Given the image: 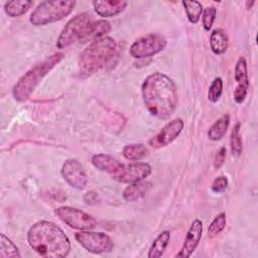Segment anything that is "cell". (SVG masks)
Instances as JSON below:
<instances>
[{
  "label": "cell",
  "mask_w": 258,
  "mask_h": 258,
  "mask_svg": "<svg viewBox=\"0 0 258 258\" xmlns=\"http://www.w3.org/2000/svg\"><path fill=\"white\" fill-rule=\"evenodd\" d=\"M142 99L148 112L159 119H166L177 106V90L174 82L162 73H153L143 82Z\"/></svg>",
  "instance_id": "obj_1"
},
{
  "label": "cell",
  "mask_w": 258,
  "mask_h": 258,
  "mask_svg": "<svg viewBox=\"0 0 258 258\" xmlns=\"http://www.w3.org/2000/svg\"><path fill=\"white\" fill-rule=\"evenodd\" d=\"M27 242L32 250L42 257L63 258L71 251V242L64 232L54 223L39 221L27 233Z\"/></svg>",
  "instance_id": "obj_2"
},
{
  "label": "cell",
  "mask_w": 258,
  "mask_h": 258,
  "mask_svg": "<svg viewBox=\"0 0 258 258\" xmlns=\"http://www.w3.org/2000/svg\"><path fill=\"white\" fill-rule=\"evenodd\" d=\"M64 57L62 52H55L27 71L14 85L13 98L18 102L26 101L41 80Z\"/></svg>",
  "instance_id": "obj_3"
},
{
  "label": "cell",
  "mask_w": 258,
  "mask_h": 258,
  "mask_svg": "<svg viewBox=\"0 0 258 258\" xmlns=\"http://www.w3.org/2000/svg\"><path fill=\"white\" fill-rule=\"evenodd\" d=\"M116 46V41L110 36L91 42L80 54L79 64L81 71L86 75L98 72L113 56Z\"/></svg>",
  "instance_id": "obj_4"
},
{
  "label": "cell",
  "mask_w": 258,
  "mask_h": 258,
  "mask_svg": "<svg viewBox=\"0 0 258 258\" xmlns=\"http://www.w3.org/2000/svg\"><path fill=\"white\" fill-rule=\"evenodd\" d=\"M76 4L77 2L73 0L42 1L30 14L29 21L35 26L59 21L74 10Z\"/></svg>",
  "instance_id": "obj_5"
},
{
  "label": "cell",
  "mask_w": 258,
  "mask_h": 258,
  "mask_svg": "<svg viewBox=\"0 0 258 258\" xmlns=\"http://www.w3.org/2000/svg\"><path fill=\"white\" fill-rule=\"evenodd\" d=\"M91 15L87 12H83L74 16L62 28L60 34L56 40L57 48H66L80 40L82 34L91 23Z\"/></svg>",
  "instance_id": "obj_6"
},
{
  "label": "cell",
  "mask_w": 258,
  "mask_h": 258,
  "mask_svg": "<svg viewBox=\"0 0 258 258\" xmlns=\"http://www.w3.org/2000/svg\"><path fill=\"white\" fill-rule=\"evenodd\" d=\"M75 239L84 249L94 254L109 253L114 248V243L110 236L102 232L84 230L76 233Z\"/></svg>",
  "instance_id": "obj_7"
},
{
  "label": "cell",
  "mask_w": 258,
  "mask_h": 258,
  "mask_svg": "<svg viewBox=\"0 0 258 258\" xmlns=\"http://www.w3.org/2000/svg\"><path fill=\"white\" fill-rule=\"evenodd\" d=\"M54 213L66 225L76 230H91L97 226V220L93 216L76 208L59 207Z\"/></svg>",
  "instance_id": "obj_8"
},
{
  "label": "cell",
  "mask_w": 258,
  "mask_h": 258,
  "mask_svg": "<svg viewBox=\"0 0 258 258\" xmlns=\"http://www.w3.org/2000/svg\"><path fill=\"white\" fill-rule=\"evenodd\" d=\"M166 39L160 34H147L136 39L130 46V54L135 58H145L163 50Z\"/></svg>",
  "instance_id": "obj_9"
},
{
  "label": "cell",
  "mask_w": 258,
  "mask_h": 258,
  "mask_svg": "<svg viewBox=\"0 0 258 258\" xmlns=\"http://www.w3.org/2000/svg\"><path fill=\"white\" fill-rule=\"evenodd\" d=\"M151 173V166L144 162L123 164L120 170L112 176L115 180L123 183H134L142 181Z\"/></svg>",
  "instance_id": "obj_10"
},
{
  "label": "cell",
  "mask_w": 258,
  "mask_h": 258,
  "mask_svg": "<svg viewBox=\"0 0 258 258\" xmlns=\"http://www.w3.org/2000/svg\"><path fill=\"white\" fill-rule=\"evenodd\" d=\"M63 179L76 189H84L88 184V175L84 166L77 159H68L61 166Z\"/></svg>",
  "instance_id": "obj_11"
},
{
  "label": "cell",
  "mask_w": 258,
  "mask_h": 258,
  "mask_svg": "<svg viewBox=\"0 0 258 258\" xmlns=\"http://www.w3.org/2000/svg\"><path fill=\"white\" fill-rule=\"evenodd\" d=\"M183 121L180 118L169 121L162 129L148 141V144L154 148H160L171 143L182 131Z\"/></svg>",
  "instance_id": "obj_12"
},
{
  "label": "cell",
  "mask_w": 258,
  "mask_h": 258,
  "mask_svg": "<svg viewBox=\"0 0 258 258\" xmlns=\"http://www.w3.org/2000/svg\"><path fill=\"white\" fill-rule=\"evenodd\" d=\"M235 81L237 83L233 96L237 104L245 101L249 89V77L247 72V63L244 57H240L235 66Z\"/></svg>",
  "instance_id": "obj_13"
},
{
  "label": "cell",
  "mask_w": 258,
  "mask_h": 258,
  "mask_svg": "<svg viewBox=\"0 0 258 258\" xmlns=\"http://www.w3.org/2000/svg\"><path fill=\"white\" fill-rule=\"evenodd\" d=\"M202 235H203V223L199 219H196L191 223V225L186 233L183 245H182L180 251L175 255V257L188 258L194 253L197 246L199 245Z\"/></svg>",
  "instance_id": "obj_14"
},
{
  "label": "cell",
  "mask_w": 258,
  "mask_h": 258,
  "mask_svg": "<svg viewBox=\"0 0 258 258\" xmlns=\"http://www.w3.org/2000/svg\"><path fill=\"white\" fill-rule=\"evenodd\" d=\"M92 4L98 15L107 18L120 14L125 10L128 3L123 0H95Z\"/></svg>",
  "instance_id": "obj_15"
},
{
  "label": "cell",
  "mask_w": 258,
  "mask_h": 258,
  "mask_svg": "<svg viewBox=\"0 0 258 258\" xmlns=\"http://www.w3.org/2000/svg\"><path fill=\"white\" fill-rule=\"evenodd\" d=\"M112 27L109 21L107 20H97V21H92L87 29L84 31L82 34L80 41L82 42H87V41H94L100 38L105 37L107 33L111 31Z\"/></svg>",
  "instance_id": "obj_16"
},
{
  "label": "cell",
  "mask_w": 258,
  "mask_h": 258,
  "mask_svg": "<svg viewBox=\"0 0 258 258\" xmlns=\"http://www.w3.org/2000/svg\"><path fill=\"white\" fill-rule=\"evenodd\" d=\"M92 164L98 170L109 173L111 176H114L122 167V163L115 157L108 154H95L91 159Z\"/></svg>",
  "instance_id": "obj_17"
},
{
  "label": "cell",
  "mask_w": 258,
  "mask_h": 258,
  "mask_svg": "<svg viewBox=\"0 0 258 258\" xmlns=\"http://www.w3.org/2000/svg\"><path fill=\"white\" fill-rule=\"evenodd\" d=\"M152 183L149 181H138L130 183L123 190V199L126 202H135L143 198L151 188Z\"/></svg>",
  "instance_id": "obj_18"
},
{
  "label": "cell",
  "mask_w": 258,
  "mask_h": 258,
  "mask_svg": "<svg viewBox=\"0 0 258 258\" xmlns=\"http://www.w3.org/2000/svg\"><path fill=\"white\" fill-rule=\"evenodd\" d=\"M211 49L215 54H223L228 49L229 38L223 29H215L210 36Z\"/></svg>",
  "instance_id": "obj_19"
},
{
  "label": "cell",
  "mask_w": 258,
  "mask_h": 258,
  "mask_svg": "<svg viewBox=\"0 0 258 258\" xmlns=\"http://www.w3.org/2000/svg\"><path fill=\"white\" fill-rule=\"evenodd\" d=\"M170 240L169 231L161 232L153 241L149 252L147 254L148 258H159L163 255Z\"/></svg>",
  "instance_id": "obj_20"
},
{
  "label": "cell",
  "mask_w": 258,
  "mask_h": 258,
  "mask_svg": "<svg viewBox=\"0 0 258 258\" xmlns=\"http://www.w3.org/2000/svg\"><path fill=\"white\" fill-rule=\"evenodd\" d=\"M230 124V116L229 114H225L221 116L209 129L208 137L213 141H218L222 139L229 127Z\"/></svg>",
  "instance_id": "obj_21"
},
{
  "label": "cell",
  "mask_w": 258,
  "mask_h": 258,
  "mask_svg": "<svg viewBox=\"0 0 258 258\" xmlns=\"http://www.w3.org/2000/svg\"><path fill=\"white\" fill-rule=\"evenodd\" d=\"M33 5L29 0H15L8 1L4 4L5 13L10 17H19L27 12V10Z\"/></svg>",
  "instance_id": "obj_22"
},
{
  "label": "cell",
  "mask_w": 258,
  "mask_h": 258,
  "mask_svg": "<svg viewBox=\"0 0 258 258\" xmlns=\"http://www.w3.org/2000/svg\"><path fill=\"white\" fill-rule=\"evenodd\" d=\"M149 151L143 144H128L122 150L123 156L131 161H138L145 158Z\"/></svg>",
  "instance_id": "obj_23"
},
{
  "label": "cell",
  "mask_w": 258,
  "mask_h": 258,
  "mask_svg": "<svg viewBox=\"0 0 258 258\" xmlns=\"http://www.w3.org/2000/svg\"><path fill=\"white\" fill-rule=\"evenodd\" d=\"M19 253L16 245L4 234H0V257L1 258H19Z\"/></svg>",
  "instance_id": "obj_24"
},
{
  "label": "cell",
  "mask_w": 258,
  "mask_h": 258,
  "mask_svg": "<svg viewBox=\"0 0 258 258\" xmlns=\"http://www.w3.org/2000/svg\"><path fill=\"white\" fill-rule=\"evenodd\" d=\"M181 4L184 7L187 19L190 23L197 24L203 13V5L199 1H182Z\"/></svg>",
  "instance_id": "obj_25"
},
{
  "label": "cell",
  "mask_w": 258,
  "mask_h": 258,
  "mask_svg": "<svg viewBox=\"0 0 258 258\" xmlns=\"http://www.w3.org/2000/svg\"><path fill=\"white\" fill-rule=\"evenodd\" d=\"M240 123H237L232 132H231V138H230V144H231V152L232 155L235 157H238L242 153L243 145H242V137L240 134Z\"/></svg>",
  "instance_id": "obj_26"
},
{
  "label": "cell",
  "mask_w": 258,
  "mask_h": 258,
  "mask_svg": "<svg viewBox=\"0 0 258 258\" xmlns=\"http://www.w3.org/2000/svg\"><path fill=\"white\" fill-rule=\"evenodd\" d=\"M227 224V219L225 213L219 214L210 224L209 229H208V236L209 238H215L217 237L226 227Z\"/></svg>",
  "instance_id": "obj_27"
},
{
  "label": "cell",
  "mask_w": 258,
  "mask_h": 258,
  "mask_svg": "<svg viewBox=\"0 0 258 258\" xmlns=\"http://www.w3.org/2000/svg\"><path fill=\"white\" fill-rule=\"evenodd\" d=\"M223 92V81L221 78H216L211 84L208 92V99L212 103H216L220 100Z\"/></svg>",
  "instance_id": "obj_28"
},
{
  "label": "cell",
  "mask_w": 258,
  "mask_h": 258,
  "mask_svg": "<svg viewBox=\"0 0 258 258\" xmlns=\"http://www.w3.org/2000/svg\"><path fill=\"white\" fill-rule=\"evenodd\" d=\"M216 14H217V10L213 6H208L203 9L202 22H203V27L206 31H209L212 28V25L216 18Z\"/></svg>",
  "instance_id": "obj_29"
},
{
  "label": "cell",
  "mask_w": 258,
  "mask_h": 258,
  "mask_svg": "<svg viewBox=\"0 0 258 258\" xmlns=\"http://www.w3.org/2000/svg\"><path fill=\"white\" fill-rule=\"evenodd\" d=\"M227 186H228L227 177L224 175H220L214 179V181L212 182L211 188L214 192L220 194V192H223L227 188Z\"/></svg>",
  "instance_id": "obj_30"
},
{
  "label": "cell",
  "mask_w": 258,
  "mask_h": 258,
  "mask_svg": "<svg viewBox=\"0 0 258 258\" xmlns=\"http://www.w3.org/2000/svg\"><path fill=\"white\" fill-rule=\"evenodd\" d=\"M226 153H227V150L225 147H221L217 151L215 158H214V167L215 168H220L224 164L225 158H226Z\"/></svg>",
  "instance_id": "obj_31"
},
{
  "label": "cell",
  "mask_w": 258,
  "mask_h": 258,
  "mask_svg": "<svg viewBox=\"0 0 258 258\" xmlns=\"http://www.w3.org/2000/svg\"><path fill=\"white\" fill-rule=\"evenodd\" d=\"M84 199V202L87 204V205H90V206H94V205H97L99 202H100V197L97 192L95 191H88L87 194L84 195L83 197Z\"/></svg>",
  "instance_id": "obj_32"
},
{
  "label": "cell",
  "mask_w": 258,
  "mask_h": 258,
  "mask_svg": "<svg viewBox=\"0 0 258 258\" xmlns=\"http://www.w3.org/2000/svg\"><path fill=\"white\" fill-rule=\"evenodd\" d=\"M254 3H255V2H254V1H251V2H249V1H247V2H246V4H247V7H246V8H247V9H250V8H251V7H252V5H253V4H254Z\"/></svg>",
  "instance_id": "obj_33"
}]
</instances>
